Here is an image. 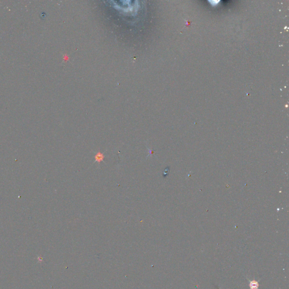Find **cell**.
I'll use <instances>...</instances> for the list:
<instances>
[{"label":"cell","mask_w":289,"mask_h":289,"mask_svg":"<svg viewBox=\"0 0 289 289\" xmlns=\"http://www.w3.org/2000/svg\"><path fill=\"white\" fill-rule=\"evenodd\" d=\"M104 157H105V156H104V154L101 152L100 151H98L94 155L95 162H97L99 164H100V163L101 162L104 161Z\"/></svg>","instance_id":"cell-1"},{"label":"cell","mask_w":289,"mask_h":289,"mask_svg":"<svg viewBox=\"0 0 289 289\" xmlns=\"http://www.w3.org/2000/svg\"><path fill=\"white\" fill-rule=\"evenodd\" d=\"M250 288H251V289H256L258 288V282L252 281L250 283Z\"/></svg>","instance_id":"cell-2"},{"label":"cell","mask_w":289,"mask_h":289,"mask_svg":"<svg viewBox=\"0 0 289 289\" xmlns=\"http://www.w3.org/2000/svg\"><path fill=\"white\" fill-rule=\"evenodd\" d=\"M148 150H149V151H150V154L149 155V156L150 155H152V154L154 152V151H152L151 150H150V149H148Z\"/></svg>","instance_id":"cell-3"}]
</instances>
